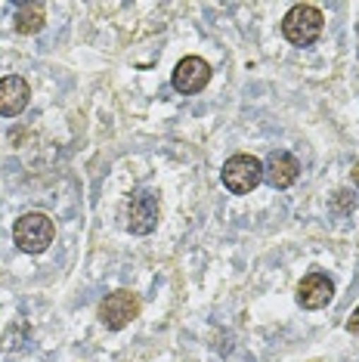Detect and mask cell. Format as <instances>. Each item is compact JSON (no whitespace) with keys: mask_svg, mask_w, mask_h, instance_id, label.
Returning a JSON list of instances; mask_svg holds the SVG:
<instances>
[{"mask_svg":"<svg viewBox=\"0 0 359 362\" xmlns=\"http://www.w3.org/2000/svg\"><path fill=\"white\" fill-rule=\"evenodd\" d=\"M16 31H19L22 37H31L37 35L40 28H44L47 22V6L40 4V0H35V4H19L16 6Z\"/></svg>","mask_w":359,"mask_h":362,"instance_id":"30bf717a","label":"cell"},{"mask_svg":"<svg viewBox=\"0 0 359 362\" xmlns=\"http://www.w3.org/2000/svg\"><path fill=\"white\" fill-rule=\"evenodd\" d=\"M300 177V161L291 152H273L264 161V180L273 189H288Z\"/></svg>","mask_w":359,"mask_h":362,"instance_id":"9c48e42d","label":"cell"},{"mask_svg":"<svg viewBox=\"0 0 359 362\" xmlns=\"http://www.w3.org/2000/svg\"><path fill=\"white\" fill-rule=\"evenodd\" d=\"M220 180H223V186L230 189L233 195H248V192H254L260 186V180H264V164H260L254 155L239 152L223 164Z\"/></svg>","mask_w":359,"mask_h":362,"instance_id":"3957f363","label":"cell"},{"mask_svg":"<svg viewBox=\"0 0 359 362\" xmlns=\"http://www.w3.org/2000/svg\"><path fill=\"white\" fill-rule=\"evenodd\" d=\"M353 183L359 186V164H356V168H353Z\"/></svg>","mask_w":359,"mask_h":362,"instance_id":"4fadbf2b","label":"cell"},{"mask_svg":"<svg viewBox=\"0 0 359 362\" xmlns=\"http://www.w3.org/2000/svg\"><path fill=\"white\" fill-rule=\"evenodd\" d=\"M334 298V285L325 273H310L298 282V303L304 310H322Z\"/></svg>","mask_w":359,"mask_h":362,"instance_id":"52a82bcc","label":"cell"},{"mask_svg":"<svg viewBox=\"0 0 359 362\" xmlns=\"http://www.w3.org/2000/svg\"><path fill=\"white\" fill-rule=\"evenodd\" d=\"M347 328H350V332H359V307H356V313H353V316H350Z\"/></svg>","mask_w":359,"mask_h":362,"instance_id":"7c38bea8","label":"cell"},{"mask_svg":"<svg viewBox=\"0 0 359 362\" xmlns=\"http://www.w3.org/2000/svg\"><path fill=\"white\" fill-rule=\"evenodd\" d=\"M143 303L140 298H136L134 291H112L105 294V300L100 303V322L109 328V332H121V328H127L130 322H134L136 316H140Z\"/></svg>","mask_w":359,"mask_h":362,"instance_id":"277c9868","label":"cell"},{"mask_svg":"<svg viewBox=\"0 0 359 362\" xmlns=\"http://www.w3.org/2000/svg\"><path fill=\"white\" fill-rule=\"evenodd\" d=\"M53 238H56V223L40 211L22 214L13 226V242L25 254H44L53 245Z\"/></svg>","mask_w":359,"mask_h":362,"instance_id":"7a4b0ae2","label":"cell"},{"mask_svg":"<svg viewBox=\"0 0 359 362\" xmlns=\"http://www.w3.org/2000/svg\"><path fill=\"white\" fill-rule=\"evenodd\" d=\"M325 28V16L319 6L313 4H295L282 19V35L295 47H310L316 44Z\"/></svg>","mask_w":359,"mask_h":362,"instance_id":"6da1fadb","label":"cell"},{"mask_svg":"<svg viewBox=\"0 0 359 362\" xmlns=\"http://www.w3.org/2000/svg\"><path fill=\"white\" fill-rule=\"evenodd\" d=\"M127 229L134 235H149L155 226H158L161 217V204H158V192H149V189H140V192L130 195L127 202Z\"/></svg>","mask_w":359,"mask_h":362,"instance_id":"5b68a950","label":"cell"},{"mask_svg":"<svg viewBox=\"0 0 359 362\" xmlns=\"http://www.w3.org/2000/svg\"><path fill=\"white\" fill-rule=\"evenodd\" d=\"M208 81H211V65L201 59V56H186V59L177 62L170 84H174L177 93L192 96V93H199V90H205Z\"/></svg>","mask_w":359,"mask_h":362,"instance_id":"8992f818","label":"cell"},{"mask_svg":"<svg viewBox=\"0 0 359 362\" xmlns=\"http://www.w3.org/2000/svg\"><path fill=\"white\" fill-rule=\"evenodd\" d=\"M331 208L338 211V214H347V211H353V208H356V195H350L347 189H341V192H334V199H331Z\"/></svg>","mask_w":359,"mask_h":362,"instance_id":"8fae6325","label":"cell"},{"mask_svg":"<svg viewBox=\"0 0 359 362\" xmlns=\"http://www.w3.org/2000/svg\"><path fill=\"white\" fill-rule=\"evenodd\" d=\"M31 103V87L25 78L19 75H6L0 78V115L4 118H16L28 109Z\"/></svg>","mask_w":359,"mask_h":362,"instance_id":"ba28073f","label":"cell"}]
</instances>
